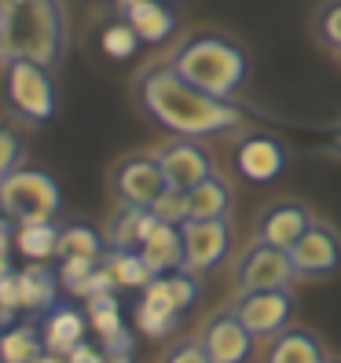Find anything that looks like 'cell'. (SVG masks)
<instances>
[{"label":"cell","instance_id":"cell-41","mask_svg":"<svg viewBox=\"0 0 341 363\" xmlns=\"http://www.w3.org/2000/svg\"><path fill=\"white\" fill-rule=\"evenodd\" d=\"M8 275H15L11 272V261H8V253H0V279H8Z\"/></svg>","mask_w":341,"mask_h":363},{"label":"cell","instance_id":"cell-31","mask_svg":"<svg viewBox=\"0 0 341 363\" xmlns=\"http://www.w3.org/2000/svg\"><path fill=\"white\" fill-rule=\"evenodd\" d=\"M103 261H84V257H62V264H59V283L67 286V294H74L77 297V290L84 286V279L99 268Z\"/></svg>","mask_w":341,"mask_h":363},{"label":"cell","instance_id":"cell-2","mask_svg":"<svg viewBox=\"0 0 341 363\" xmlns=\"http://www.w3.org/2000/svg\"><path fill=\"white\" fill-rule=\"evenodd\" d=\"M62 23L59 0H0V59L4 62H37L55 67L62 55Z\"/></svg>","mask_w":341,"mask_h":363},{"label":"cell","instance_id":"cell-35","mask_svg":"<svg viewBox=\"0 0 341 363\" xmlns=\"http://www.w3.org/2000/svg\"><path fill=\"white\" fill-rule=\"evenodd\" d=\"M165 363H213L202 349V341H184V345H177L173 352L165 356Z\"/></svg>","mask_w":341,"mask_h":363},{"label":"cell","instance_id":"cell-29","mask_svg":"<svg viewBox=\"0 0 341 363\" xmlns=\"http://www.w3.org/2000/svg\"><path fill=\"white\" fill-rule=\"evenodd\" d=\"M140 45H143L140 33L125 23V18H121V23H111L103 30V52L111 59H133L140 52Z\"/></svg>","mask_w":341,"mask_h":363},{"label":"cell","instance_id":"cell-28","mask_svg":"<svg viewBox=\"0 0 341 363\" xmlns=\"http://www.w3.org/2000/svg\"><path fill=\"white\" fill-rule=\"evenodd\" d=\"M89 305V323L96 327V334H99V341L103 337H111V334H118V330H125V323H121V305H118V297L114 294H103V297H92V301H84Z\"/></svg>","mask_w":341,"mask_h":363},{"label":"cell","instance_id":"cell-8","mask_svg":"<svg viewBox=\"0 0 341 363\" xmlns=\"http://www.w3.org/2000/svg\"><path fill=\"white\" fill-rule=\"evenodd\" d=\"M158 169L165 177V187H173V191H191V187H199L206 177H213V162H209V155L195 140H177V143L162 147L158 151Z\"/></svg>","mask_w":341,"mask_h":363},{"label":"cell","instance_id":"cell-38","mask_svg":"<svg viewBox=\"0 0 341 363\" xmlns=\"http://www.w3.org/2000/svg\"><path fill=\"white\" fill-rule=\"evenodd\" d=\"M67 363H103V349L89 345V341H81V345L67 356Z\"/></svg>","mask_w":341,"mask_h":363},{"label":"cell","instance_id":"cell-7","mask_svg":"<svg viewBox=\"0 0 341 363\" xmlns=\"http://www.w3.org/2000/svg\"><path fill=\"white\" fill-rule=\"evenodd\" d=\"M297 279L294 261L286 250L275 246H253L246 253V261L239 264V294H272V290H286Z\"/></svg>","mask_w":341,"mask_h":363},{"label":"cell","instance_id":"cell-34","mask_svg":"<svg viewBox=\"0 0 341 363\" xmlns=\"http://www.w3.org/2000/svg\"><path fill=\"white\" fill-rule=\"evenodd\" d=\"M118 290V283H114V275L106 272L103 264L89 275V279H84V286L77 290V297H84V301H92V297H103V294H114Z\"/></svg>","mask_w":341,"mask_h":363},{"label":"cell","instance_id":"cell-20","mask_svg":"<svg viewBox=\"0 0 341 363\" xmlns=\"http://www.w3.org/2000/svg\"><path fill=\"white\" fill-rule=\"evenodd\" d=\"M147 297H155V301L169 305L173 312H187L191 305H195V297H199V286H195V275H187V272H173V275H158V279H151L143 286Z\"/></svg>","mask_w":341,"mask_h":363},{"label":"cell","instance_id":"cell-21","mask_svg":"<svg viewBox=\"0 0 341 363\" xmlns=\"http://www.w3.org/2000/svg\"><path fill=\"white\" fill-rule=\"evenodd\" d=\"M15 279H18V294H23V308L30 312H45L55 305V275L45 268V264H26L23 272H15Z\"/></svg>","mask_w":341,"mask_h":363},{"label":"cell","instance_id":"cell-39","mask_svg":"<svg viewBox=\"0 0 341 363\" xmlns=\"http://www.w3.org/2000/svg\"><path fill=\"white\" fill-rule=\"evenodd\" d=\"M8 327H15V308H8L0 301V330H8Z\"/></svg>","mask_w":341,"mask_h":363},{"label":"cell","instance_id":"cell-30","mask_svg":"<svg viewBox=\"0 0 341 363\" xmlns=\"http://www.w3.org/2000/svg\"><path fill=\"white\" fill-rule=\"evenodd\" d=\"M151 213L162 220V224H173V228H184L191 220V213H187V191H173V187H165L162 191V199L151 206Z\"/></svg>","mask_w":341,"mask_h":363},{"label":"cell","instance_id":"cell-5","mask_svg":"<svg viewBox=\"0 0 341 363\" xmlns=\"http://www.w3.org/2000/svg\"><path fill=\"white\" fill-rule=\"evenodd\" d=\"M4 92L11 106L30 121H48L55 114V84L48 77V67L37 62H8V77H4Z\"/></svg>","mask_w":341,"mask_h":363},{"label":"cell","instance_id":"cell-15","mask_svg":"<svg viewBox=\"0 0 341 363\" xmlns=\"http://www.w3.org/2000/svg\"><path fill=\"white\" fill-rule=\"evenodd\" d=\"M140 257L151 268L155 279L158 275H169V272H184V235H180V228L158 220V228L143 239Z\"/></svg>","mask_w":341,"mask_h":363},{"label":"cell","instance_id":"cell-16","mask_svg":"<svg viewBox=\"0 0 341 363\" xmlns=\"http://www.w3.org/2000/svg\"><path fill=\"white\" fill-rule=\"evenodd\" d=\"M84 327H89V315H81L77 308H52L45 319V349L59 352V356H70L81 341H84Z\"/></svg>","mask_w":341,"mask_h":363},{"label":"cell","instance_id":"cell-33","mask_svg":"<svg viewBox=\"0 0 341 363\" xmlns=\"http://www.w3.org/2000/svg\"><path fill=\"white\" fill-rule=\"evenodd\" d=\"M18 155H23V143H18L15 133L0 129V180H8L18 169Z\"/></svg>","mask_w":341,"mask_h":363},{"label":"cell","instance_id":"cell-12","mask_svg":"<svg viewBox=\"0 0 341 363\" xmlns=\"http://www.w3.org/2000/svg\"><path fill=\"white\" fill-rule=\"evenodd\" d=\"M202 349L213 363H246V356L253 352V334L246 330V323L235 312H228L206 327Z\"/></svg>","mask_w":341,"mask_h":363},{"label":"cell","instance_id":"cell-43","mask_svg":"<svg viewBox=\"0 0 341 363\" xmlns=\"http://www.w3.org/2000/svg\"><path fill=\"white\" fill-rule=\"evenodd\" d=\"M118 4H121V11H125V8H133V4H140V0H118Z\"/></svg>","mask_w":341,"mask_h":363},{"label":"cell","instance_id":"cell-23","mask_svg":"<svg viewBox=\"0 0 341 363\" xmlns=\"http://www.w3.org/2000/svg\"><path fill=\"white\" fill-rule=\"evenodd\" d=\"M103 268L114 275V283L125 290H143L147 283L155 279L151 268L143 264L140 250H106L103 253Z\"/></svg>","mask_w":341,"mask_h":363},{"label":"cell","instance_id":"cell-19","mask_svg":"<svg viewBox=\"0 0 341 363\" xmlns=\"http://www.w3.org/2000/svg\"><path fill=\"white\" fill-rule=\"evenodd\" d=\"M228 206H231V191H228V184L217 173L206 177L199 187L187 191V213H191V220H217V217H224V213H228Z\"/></svg>","mask_w":341,"mask_h":363},{"label":"cell","instance_id":"cell-14","mask_svg":"<svg viewBox=\"0 0 341 363\" xmlns=\"http://www.w3.org/2000/svg\"><path fill=\"white\" fill-rule=\"evenodd\" d=\"M290 294L286 290H272V294H242L235 315L246 323V330L257 337V334H275L286 327L290 319Z\"/></svg>","mask_w":341,"mask_h":363},{"label":"cell","instance_id":"cell-1","mask_svg":"<svg viewBox=\"0 0 341 363\" xmlns=\"http://www.w3.org/2000/svg\"><path fill=\"white\" fill-rule=\"evenodd\" d=\"M140 103L162 129L177 133L180 140H199L224 129H235L242 111L228 99H213L202 89L187 84L173 67H155L140 81Z\"/></svg>","mask_w":341,"mask_h":363},{"label":"cell","instance_id":"cell-13","mask_svg":"<svg viewBox=\"0 0 341 363\" xmlns=\"http://www.w3.org/2000/svg\"><path fill=\"white\" fill-rule=\"evenodd\" d=\"M312 228V217L305 206L297 202H279L261 213L257 220V242L261 246H275V250H294L297 239Z\"/></svg>","mask_w":341,"mask_h":363},{"label":"cell","instance_id":"cell-27","mask_svg":"<svg viewBox=\"0 0 341 363\" xmlns=\"http://www.w3.org/2000/svg\"><path fill=\"white\" fill-rule=\"evenodd\" d=\"M177 323H180V312H173L169 305H162V301H155V297L143 294V301H140V308H136V327H140V334H147V337H165V334L177 330Z\"/></svg>","mask_w":341,"mask_h":363},{"label":"cell","instance_id":"cell-9","mask_svg":"<svg viewBox=\"0 0 341 363\" xmlns=\"http://www.w3.org/2000/svg\"><path fill=\"white\" fill-rule=\"evenodd\" d=\"M286 253H290L297 275H330L341 268V239H337V231H330L323 224H312L297 239V246Z\"/></svg>","mask_w":341,"mask_h":363},{"label":"cell","instance_id":"cell-24","mask_svg":"<svg viewBox=\"0 0 341 363\" xmlns=\"http://www.w3.org/2000/svg\"><path fill=\"white\" fill-rule=\"evenodd\" d=\"M268 363H327V356L308 330H290V334L275 337Z\"/></svg>","mask_w":341,"mask_h":363},{"label":"cell","instance_id":"cell-40","mask_svg":"<svg viewBox=\"0 0 341 363\" xmlns=\"http://www.w3.org/2000/svg\"><path fill=\"white\" fill-rule=\"evenodd\" d=\"M103 363H133V352H103Z\"/></svg>","mask_w":341,"mask_h":363},{"label":"cell","instance_id":"cell-42","mask_svg":"<svg viewBox=\"0 0 341 363\" xmlns=\"http://www.w3.org/2000/svg\"><path fill=\"white\" fill-rule=\"evenodd\" d=\"M37 363H67V356H59V352H45Z\"/></svg>","mask_w":341,"mask_h":363},{"label":"cell","instance_id":"cell-32","mask_svg":"<svg viewBox=\"0 0 341 363\" xmlns=\"http://www.w3.org/2000/svg\"><path fill=\"white\" fill-rule=\"evenodd\" d=\"M315 33H319V40H323V45H330V48L341 52V0H330V4L319 8Z\"/></svg>","mask_w":341,"mask_h":363},{"label":"cell","instance_id":"cell-4","mask_svg":"<svg viewBox=\"0 0 341 363\" xmlns=\"http://www.w3.org/2000/svg\"><path fill=\"white\" fill-rule=\"evenodd\" d=\"M62 206V191L55 177L45 169H15L8 180H0V213L26 228V224H52Z\"/></svg>","mask_w":341,"mask_h":363},{"label":"cell","instance_id":"cell-37","mask_svg":"<svg viewBox=\"0 0 341 363\" xmlns=\"http://www.w3.org/2000/svg\"><path fill=\"white\" fill-rule=\"evenodd\" d=\"M0 301H4L8 308H23V294H18V279L15 275H8V279H0Z\"/></svg>","mask_w":341,"mask_h":363},{"label":"cell","instance_id":"cell-26","mask_svg":"<svg viewBox=\"0 0 341 363\" xmlns=\"http://www.w3.org/2000/svg\"><path fill=\"white\" fill-rule=\"evenodd\" d=\"M103 239L92 231V228H84V224H70V228H62L59 235V257H84V261H103Z\"/></svg>","mask_w":341,"mask_h":363},{"label":"cell","instance_id":"cell-17","mask_svg":"<svg viewBox=\"0 0 341 363\" xmlns=\"http://www.w3.org/2000/svg\"><path fill=\"white\" fill-rule=\"evenodd\" d=\"M125 23L140 33L143 45H162L177 30V18L165 8V0H140V4L125 8Z\"/></svg>","mask_w":341,"mask_h":363},{"label":"cell","instance_id":"cell-3","mask_svg":"<svg viewBox=\"0 0 341 363\" xmlns=\"http://www.w3.org/2000/svg\"><path fill=\"white\" fill-rule=\"evenodd\" d=\"M169 67H173L187 84L202 89L206 96L231 99L242 89V81L250 74V59H246V52L239 45L206 33V37H191Z\"/></svg>","mask_w":341,"mask_h":363},{"label":"cell","instance_id":"cell-22","mask_svg":"<svg viewBox=\"0 0 341 363\" xmlns=\"http://www.w3.org/2000/svg\"><path fill=\"white\" fill-rule=\"evenodd\" d=\"M45 337H40L37 327L23 323V327H8L0 334V363H37L45 356Z\"/></svg>","mask_w":341,"mask_h":363},{"label":"cell","instance_id":"cell-18","mask_svg":"<svg viewBox=\"0 0 341 363\" xmlns=\"http://www.w3.org/2000/svg\"><path fill=\"white\" fill-rule=\"evenodd\" d=\"M158 228V217L151 209H136V206H125L118 217H114V228L106 235L111 250H140L143 239Z\"/></svg>","mask_w":341,"mask_h":363},{"label":"cell","instance_id":"cell-44","mask_svg":"<svg viewBox=\"0 0 341 363\" xmlns=\"http://www.w3.org/2000/svg\"><path fill=\"white\" fill-rule=\"evenodd\" d=\"M334 143H337V147H341V129H337V133H334Z\"/></svg>","mask_w":341,"mask_h":363},{"label":"cell","instance_id":"cell-25","mask_svg":"<svg viewBox=\"0 0 341 363\" xmlns=\"http://www.w3.org/2000/svg\"><path fill=\"white\" fill-rule=\"evenodd\" d=\"M59 228H55V220L52 224H26V228H18L15 231V246H18V253L23 257H30L33 264H40V261H48V257H55L59 253Z\"/></svg>","mask_w":341,"mask_h":363},{"label":"cell","instance_id":"cell-36","mask_svg":"<svg viewBox=\"0 0 341 363\" xmlns=\"http://www.w3.org/2000/svg\"><path fill=\"white\" fill-rule=\"evenodd\" d=\"M136 349V337L129 330H118L111 337H103V352H133Z\"/></svg>","mask_w":341,"mask_h":363},{"label":"cell","instance_id":"cell-11","mask_svg":"<svg viewBox=\"0 0 341 363\" xmlns=\"http://www.w3.org/2000/svg\"><path fill=\"white\" fill-rule=\"evenodd\" d=\"M235 165L250 184H272V180H279L283 169H286V147L275 136H250V140L239 143Z\"/></svg>","mask_w":341,"mask_h":363},{"label":"cell","instance_id":"cell-6","mask_svg":"<svg viewBox=\"0 0 341 363\" xmlns=\"http://www.w3.org/2000/svg\"><path fill=\"white\" fill-rule=\"evenodd\" d=\"M180 235H184V272L187 275L209 272L228 257L231 228H228L224 217H217V220H187L180 228Z\"/></svg>","mask_w":341,"mask_h":363},{"label":"cell","instance_id":"cell-10","mask_svg":"<svg viewBox=\"0 0 341 363\" xmlns=\"http://www.w3.org/2000/svg\"><path fill=\"white\" fill-rule=\"evenodd\" d=\"M114 184H118L121 202L136 206V209H151L162 199V191H165V177L158 169V158H133V162H125L118 169Z\"/></svg>","mask_w":341,"mask_h":363}]
</instances>
